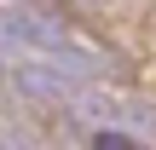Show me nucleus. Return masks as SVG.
Listing matches in <instances>:
<instances>
[{
  "label": "nucleus",
  "mask_w": 156,
  "mask_h": 150,
  "mask_svg": "<svg viewBox=\"0 0 156 150\" xmlns=\"http://www.w3.org/2000/svg\"><path fill=\"white\" fill-rule=\"evenodd\" d=\"M93 150H139V145H133V139H122V133H98Z\"/></svg>",
  "instance_id": "1"
}]
</instances>
